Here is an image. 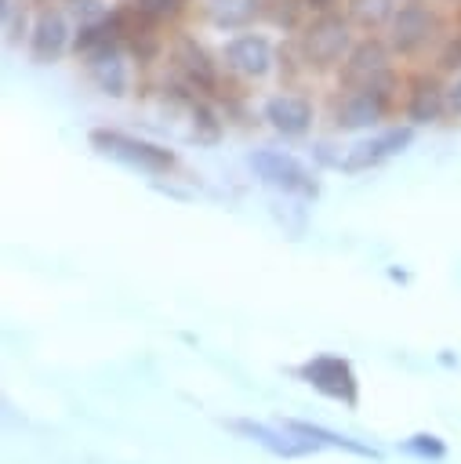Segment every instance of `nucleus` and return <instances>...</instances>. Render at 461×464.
Returning a JSON list of instances; mask_svg holds the SVG:
<instances>
[{
  "label": "nucleus",
  "instance_id": "nucleus-20",
  "mask_svg": "<svg viewBox=\"0 0 461 464\" xmlns=\"http://www.w3.org/2000/svg\"><path fill=\"white\" fill-rule=\"evenodd\" d=\"M189 112H192V138H196L200 145H214V141L221 138V120H218V112L211 109V102L192 98V102H189Z\"/></svg>",
  "mask_w": 461,
  "mask_h": 464
},
{
  "label": "nucleus",
  "instance_id": "nucleus-19",
  "mask_svg": "<svg viewBox=\"0 0 461 464\" xmlns=\"http://www.w3.org/2000/svg\"><path fill=\"white\" fill-rule=\"evenodd\" d=\"M0 29L7 47H18L22 40H29V29H33L29 0H0Z\"/></svg>",
  "mask_w": 461,
  "mask_h": 464
},
{
  "label": "nucleus",
  "instance_id": "nucleus-9",
  "mask_svg": "<svg viewBox=\"0 0 461 464\" xmlns=\"http://www.w3.org/2000/svg\"><path fill=\"white\" fill-rule=\"evenodd\" d=\"M221 65L243 80H265L276 65V47L265 33H254V29H243L236 36H229L221 44Z\"/></svg>",
  "mask_w": 461,
  "mask_h": 464
},
{
  "label": "nucleus",
  "instance_id": "nucleus-4",
  "mask_svg": "<svg viewBox=\"0 0 461 464\" xmlns=\"http://www.w3.org/2000/svg\"><path fill=\"white\" fill-rule=\"evenodd\" d=\"M396 91H399V76L396 69H385L378 80H370L367 87H352V91H341L338 102H334V127L338 130H367L374 123H381L396 102Z\"/></svg>",
  "mask_w": 461,
  "mask_h": 464
},
{
  "label": "nucleus",
  "instance_id": "nucleus-25",
  "mask_svg": "<svg viewBox=\"0 0 461 464\" xmlns=\"http://www.w3.org/2000/svg\"><path fill=\"white\" fill-rule=\"evenodd\" d=\"M436 69H439V72H450V76L461 69V29H457V33H446V36L439 40Z\"/></svg>",
  "mask_w": 461,
  "mask_h": 464
},
{
  "label": "nucleus",
  "instance_id": "nucleus-11",
  "mask_svg": "<svg viewBox=\"0 0 461 464\" xmlns=\"http://www.w3.org/2000/svg\"><path fill=\"white\" fill-rule=\"evenodd\" d=\"M298 377L305 384H312L316 392H323L327 399H338L345 406H356L359 402V381H356V370L348 359L341 355H312L298 366Z\"/></svg>",
  "mask_w": 461,
  "mask_h": 464
},
{
  "label": "nucleus",
  "instance_id": "nucleus-12",
  "mask_svg": "<svg viewBox=\"0 0 461 464\" xmlns=\"http://www.w3.org/2000/svg\"><path fill=\"white\" fill-rule=\"evenodd\" d=\"M403 116L407 123L414 127H425V123H436L446 116V83L428 72V69H417L403 80Z\"/></svg>",
  "mask_w": 461,
  "mask_h": 464
},
{
  "label": "nucleus",
  "instance_id": "nucleus-5",
  "mask_svg": "<svg viewBox=\"0 0 461 464\" xmlns=\"http://www.w3.org/2000/svg\"><path fill=\"white\" fill-rule=\"evenodd\" d=\"M247 167L254 170V178L283 196H298V199H316L319 196V181L316 174L290 152L280 149H254L247 156Z\"/></svg>",
  "mask_w": 461,
  "mask_h": 464
},
{
  "label": "nucleus",
  "instance_id": "nucleus-2",
  "mask_svg": "<svg viewBox=\"0 0 461 464\" xmlns=\"http://www.w3.org/2000/svg\"><path fill=\"white\" fill-rule=\"evenodd\" d=\"M87 141L98 156H109L131 170H142V174H152V178H163L178 167V156L174 149L167 145H156V141H145L138 134H127L120 127H91L87 130Z\"/></svg>",
  "mask_w": 461,
  "mask_h": 464
},
{
  "label": "nucleus",
  "instance_id": "nucleus-10",
  "mask_svg": "<svg viewBox=\"0 0 461 464\" xmlns=\"http://www.w3.org/2000/svg\"><path fill=\"white\" fill-rule=\"evenodd\" d=\"M392 47L385 36L378 33H363L352 51L345 54L341 69H338V91H352V87H367L370 80H378L385 69H392Z\"/></svg>",
  "mask_w": 461,
  "mask_h": 464
},
{
  "label": "nucleus",
  "instance_id": "nucleus-7",
  "mask_svg": "<svg viewBox=\"0 0 461 464\" xmlns=\"http://www.w3.org/2000/svg\"><path fill=\"white\" fill-rule=\"evenodd\" d=\"M73 18L65 14V7L62 4H51V0H44L40 7H36V14H33V29H29V58H33V65H51V62H58L62 54H69L73 51Z\"/></svg>",
  "mask_w": 461,
  "mask_h": 464
},
{
  "label": "nucleus",
  "instance_id": "nucleus-24",
  "mask_svg": "<svg viewBox=\"0 0 461 464\" xmlns=\"http://www.w3.org/2000/svg\"><path fill=\"white\" fill-rule=\"evenodd\" d=\"M403 450L414 453V457H425V460H443L446 457V442L439 435H428V431H417V435L403 439Z\"/></svg>",
  "mask_w": 461,
  "mask_h": 464
},
{
  "label": "nucleus",
  "instance_id": "nucleus-15",
  "mask_svg": "<svg viewBox=\"0 0 461 464\" xmlns=\"http://www.w3.org/2000/svg\"><path fill=\"white\" fill-rule=\"evenodd\" d=\"M225 428H229V431H236V435H243L247 442L265 446V450H269V453H276V457H305V453H312V450H316V442H312V439H305V435H298V431H290V428H269V424H261V420L229 417V420H225Z\"/></svg>",
  "mask_w": 461,
  "mask_h": 464
},
{
  "label": "nucleus",
  "instance_id": "nucleus-27",
  "mask_svg": "<svg viewBox=\"0 0 461 464\" xmlns=\"http://www.w3.org/2000/svg\"><path fill=\"white\" fill-rule=\"evenodd\" d=\"M305 4V14H323V11H338V4L345 0H301Z\"/></svg>",
  "mask_w": 461,
  "mask_h": 464
},
{
  "label": "nucleus",
  "instance_id": "nucleus-8",
  "mask_svg": "<svg viewBox=\"0 0 461 464\" xmlns=\"http://www.w3.org/2000/svg\"><path fill=\"white\" fill-rule=\"evenodd\" d=\"M410 145H414V123H396V127H385V130H378V134H370V138L356 141V145H352V149L341 156L338 170H345V174H363V170H374V167L388 163L392 156L407 152Z\"/></svg>",
  "mask_w": 461,
  "mask_h": 464
},
{
  "label": "nucleus",
  "instance_id": "nucleus-1",
  "mask_svg": "<svg viewBox=\"0 0 461 464\" xmlns=\"http://www.w3.org/2000/svg\"><path fill=\"white\" fill-rule=\"evenodd\" d=\"M356 44V25L348 22V14L341 11H323V14H309L294 36L298 58L305 65V72H338L345 54Z\"/></svg>",
  "mask_w": 461,
  "mask_h": 464
},
{
  "label": "nucleus",
  "instance_id": "nucleus-6",
  "mask_svg": "<svg viewBox=\"0 0 461 464\" xmlns=\"http://www.w3.org/2000/svg\"><path fill=\"white\" fill-rule=\"evenodd\" d=\"M167 58H171V69L181 83H189L196 94H218L221 87V62L192 36V33H174L171 44H167Z\"/></svg>",
  "mask_w": 461,
  "mask_h": 464
},
{
  "label": "nucleus",
  "instance_id": "nucleus-18",
  "mask_svg": "<svg viewBox=\"0 0 461 464\" xmlns=\"http://www.w3.org/2000/svg\"><path fill=\"white\" fill-rule=\"evenodd\" d=\"M283 428H290V431L312 439L316 446H330V450H345V453H356V457H367V460H381V453H378L374 446H363V442H356V439H348V435H338V431H330V428H323V424L283 420Z\"/></svg>",
  "mask_w": 461,
  "mask_h": 464
},
{
  "label": "nucleus",
  "instance_id": "nucleus-17",
  "mask_svg": "<svg viewBox=\"0 0 461 464\" xmlns=\"http://www.w3.org/2000/svg\"><path fill=\"white\" fill-rule=\"evenodd\" d=\"M403 0H345V14L356 33H385Z\"/></svg>",
  "mask_w": 461,
  "mask_h": 464
},
{
  "label": "nucleus",
  "instance_id": "nucleus-23",
  "mask_svg": "<svg viewBox=\"0 0 461 464\" xmlns=\"http://www.w3.org/2000/svg\"><path fill=\"white\" fill-rule=\"evenodd\" d=\"M62 7H65V14L73 18V25H87V22H98V18H105L113 7L105 4V0H58Z\"/></svg>",
  "mask_w": 461,
  "mask_h": 464
},
{
  "label": "nucleus",
  "instance_id": "nucleus-26",
  "mask_svg": "<svg viewBox=\"0 0 461 464\" xmlns=\"http://www.w3.org/2000/svg\"><path fill=\"white\" fill-rule=\"evenodd\" d=\"M446 112L450 116H461V69L446 80Z\"/></svg>",
  "mask_w": 461,
  "mask_h": 464
},
{
  "label": "nucleus",
  "instance_id": "nucleus-22",
  "mask_svg": "<svg viewBox=\"0 0 461 464\" xmlns=\"http://www.w3.org/2000/svg\"><path fill=\"white\" fill-rule=\"evenodd\" d=\"M301 11H305L301 0H265V14L261 18H269L283 33H290V29H301Z\"/></svg>",
  "mask_w": 461,
  "mask_h": 464
},
{
  "label": "nucleus",
  "instance_id": "nucleus-13",
  "mask_svg": "<svg viewBox=\"0 0 461 464\" xmlns=\"http://www.w3.org/2000/svg\"><path fill=\"white\" fill-rule=\"evenodd\" d=\"M127 47L123 44H109V47H98V51H91V54H83L80 62H83V72H87V80L102 91V94H109V98H123L127 91H131V69H127Z\"/></svg>",
  "mask_w": 461,
  "mask_h": 464
},
{
  "label": "nucleus",
  "instance_id": "nucleus-21",
  "mask_svg": "<svg viewBox=\"0 0 461 464\" xmlns=\"http://www.w3.org/2000/svg\"><path fill=\"white\" fill-rule=\"evenodd\" d=\"M127 4L138 14H145L149 22H156V25H171L192 7V0H127Z\"/></svg>",
  "mask_w": 461,
  "mask_h": 464
},
{
  "label": "nucleus",
  "instance_id": "nucleus-28",
  "mask_svg": "<svg viewBox=\"0 0 461 464\" xmlns=\"http://www.w3.org/2000/svg\"><path fill=\"white\" fill-rule=\"evenodd\" d=\"M443 4H461V0H443Z\"/></svg>",
  "mask_w": 461,
  "mask_h": 464
},
{
  "label": "nucleus",
  "instance_id": "nucleus-16",
  "mask_svg": "<svg viewBox=\"0 0 461 464\" xmlns=\"http://www.w3.org/2000/svg\"><path fill=\"white\" fill-rule=\"evenodd\" d=\"M200 14L218 33H243L265 14V0H200Z\"/></svg>",
  "mask_w": 461,
  "mask_h": 464
},
{
  "label": "nucleus",
  "instance_id": "nucleus-14",
  "mask_svg": "<svg viewBox=\"0 0 461 464\" xmlns=\"http://www.w3.org/2000/svg\"><path fill=\"white\" fill-rule=\"evenodd\" d=\"M261 116H265V123H269L276 134H283V138H305V134L312 130L316 105H312V98H305V94L280 91V94H269V98H265Z\"/></svg>",
  "mask_w": 461,
  "mask_h": 464
},
{
  "label": "nucleus",
  "instance_id": "nucleus-3",
  "mask_svg": "<svg viewBox=\"0 0 461 464\" xmlns=\"http://www.w3.org/2000/svg\"><path fill=\"white\" fill-rule=\"evenodd\" d=\"M443 36H446L443 14L425 0H403L385 29V40L396 58H417L428 47H436Z\"/></svg>",
  "mask_w": 461,
  "mask_h": 464
}]
</instances>
